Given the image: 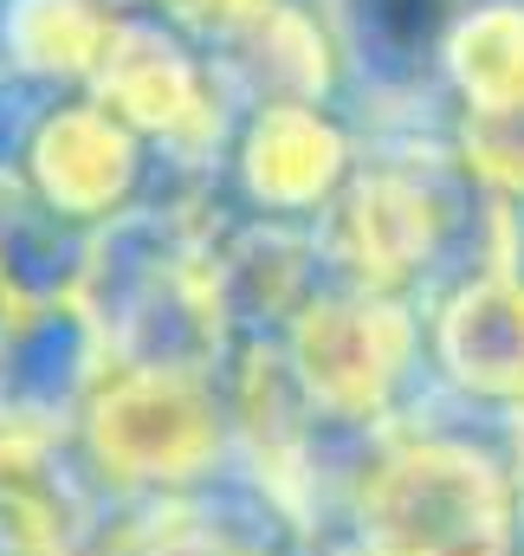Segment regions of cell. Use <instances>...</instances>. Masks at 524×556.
<instances>
[{
  "label": "cell",
  "instance_id": "13",
  "mask_svg": "<svg viewBox=\"0 0 524 556\" xmlns=\"http://www.w3.org/2000/svg\"><path fill=\"white\" fill-rule=\"evenodd\" d=\"M466 162L506 188H524V111H506V117H466Z\"/></svg>",
  "mask_w": 524,
  "mask_h": 556
},
{
  "label": "cell",
  "instance_id": "9",
  "mask_svg": "<svg viewBox=\"0 0 524 556\" xmlns=\"http://www.w3.org/2000/svg\"><path fill=\"white\" fill-rule=\"evenodd\" d=\"M117 7L111 0H13L0 33H7V59L20 72L39 78H98L111 33H117Z\"/></svg>",
  "mask_w": 524,
  "mask_h": 556
},
{
  "label": "cell",
  "instance_id": "11",
  "mask_svg": "<svg viewBox=\"0 0 524 556\" xmlns=\"http://www.w3.org/2000/svg\"><path fill=\"white\" fill-rule=\"evenodd\" d=\"M473 7L479 0H330V26L363 65H440Z\"/></svg>",
  "mask_w": 524,
  "mask_h": 556
},
{
  "label": "cell",
  "instance_id": "8",
  "mask_svg": "<svg viewBox=\"0 0 524 556\" xmlns=\"http://www.w3.org/2000/svg\"><path fill=\"white\" fill-rule=\"evenodd\" d=\"M440 363L453 382L492 402H524V278L486 273L460 285L434 324Z\"/></svg>",
  "mask_w": 524,
  "mask_h": 556
},
{
  "label": "cell",
  "instance_id": "1",
  "mask_svg": "<svg viewBox=\"0 0 524 556\" xmlns=\"http://www.w3.org/2000/svg\"><path fill=\"white\" fill-rule=\"evenodd\" d=\"M370 556H512L506 479L447 440H408L363 485Z\"/></svg>",
  "mask_w": 524,
  "mask_h": 556
},
{
  "label": "cell",
  "instance_id": "6",
  "mask_svg": "<svg viewBox=\"0 0 524 556\" xmlns=\"http://www.w3.org/2000/svg\"><path fill=\"white\" fill-rule=\"evenodd\" d=\"M240 175L253 201L278 214H311L350 181V142L317 104H260V117L240 137Z\"/></svg>",
  "mask_w": 524,
  "mask_h": 556
},
{
  "label": "cell",
  "instance_id": "7",
  "mask_svg": "<svg viewBox=\"0 0 524 556\" xmlns=\"http://www.w3.org/2000/svg\"><path fill=\"white\" fill-rule=\"evenodd\" d=\"M337 233H344V260H350V273L363 278V291L389 298L395 285H408L427 266L440 214H434L421 181H408L395 168H370V175H357L344 188Z\"/></svg>",
  "mask_w": 524,
  "mask_h": 556
},
{
  "label": "cell",
  "instance_id": "15",
  "mask_svg": "<svg viewBox=\"0 0 524 556\" xmlns=\"http://www.w3.org/2000/svg\"><path fill=\"white\" fill-rule=\"evenodd\" d=\"M162 7H169L182 26H201V33H221V39H227L247 13H260L265 0H162Z\"/></svg>",
  "mask_w": 524,
  "mask_h": 556
},
{
  "label": "cell",
  "instance_id": "14",
  "mask_svg": "<svg viewBox=\"0 0 524 556\" xmlns=\"http://www.w3.org/2000/svg\"><path fill=\"white\" fill-rule=\"evenodd\" d=\"M130 556H247L234 538H214V531H188V525H162L149 531Z\"/></svg>",
  "mask_w": 524,
  "mask_h": 556
},
{
  "label": "cell",
  "instance_id": "4",
  "mask_svg": "<svg viewBox=\"0 0 524 556\" xmlns=\"http://www.w3.org/2000/svg\"><path fill=\"white\" fill-rule=\"evenodd\" d=\"M91 85H98V104L111 117H124L130 130H142V137L201 142L214 130L208 72L155 20H117L111 52H104V65H98Z\"/></svg>",
  "mask_w": 524,
  "mask_h": 556
},
{
  "label": "cell",
  "instance_id": "5",
  "mask_svg": "<svg viewBox=\"0 0 524 556\" xmlns=\"http://www.w3.org/2000/svg\"><path fill=\"white\" fill-rule=\"evenodd\" d=\"M39 201L65 220H111L136 188V130L104 104H65L26 142Z\"/></svg>",
  "mask_w": 524,
  "mask_h": 556
},
{
  "label": "cell",
  "instance_id": "12",
  "mask_svg": "<svg viewBox=\"0 0 524 556\" xmlns=\"http://www.w3.org/2000/svg\"><path fill=\"white\" fill-rule=\"evenodd\" d=\"M227 39L253 59V72L272 78L291 104H317L324 98V85H330V39H324V26L304 7L265 0L260 13H247Z\"/></svg>",
  "mask_w": 524,
  "mask_h": 556
},
{
  "label": "cell",
  "instance_id": "3",
  "mask_svg": "<svg viewBox=\"0 0 524 556\" xmlns=\"http://www.w3.org/2000/svg\"><path fill=\"white\" fill-rule=\"evenodd\" d=\"M408 350H414V324L383 291L324 298L291 330L298 382L311 389V402H324L330 415H350V420L376 415L389 402V389L408 369Z\"/></svg>",
  "mask_w": 524,
  "mask_h": 556
},
{
  "label": "cell",
  "instance_id": "10",
  "mask_svg": "<svg viewBox=\"0 0 524 556\" xmlns=\"http://www.w3.org/2000/svg\"><path fill=\"white\" fill-rule=\"evenodd\" d=\"M440 72L453 78L466 117L524 111V7H512V0H479L453 26Z\"/></svg>",
  "mask_w": 524,
  "mask_h": 556
},
{
  "label": "cell",
  "instance_id": "2",
  "mask_svg": "<svg viewBox=\"0 0 524 556\" xmlns=\"http://www.w3.org/2000/svg\"><path fill=\"white\" fill-rule=\"evenodd\" d=\"M91 453L136 485H175L195 479L221 453V408L208 382L182 363H130L98 382L91 408Z\"/></svg>",
  "mask_w": 524,
  "mask_h": 556
}]
</instances>
